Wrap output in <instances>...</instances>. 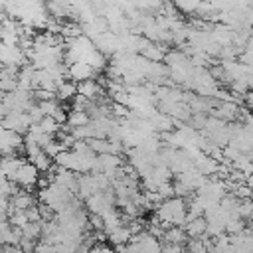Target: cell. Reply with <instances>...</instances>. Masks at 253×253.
I'll return each mask as SVG.
<instances>
[{
    "instance_id": "cell-1",
    "label": "cell",
    "mask_w": 253,
    "mask_h": 253,
    "mask_svg": "<svg viewBox=\"0 0 253 253\" xmlns=\"http://www.w3.org/2000/svg\"><path fill=\"white\" fill-rule=\"evenodd\" d=\"M206 229H208V223H206L204 219H192V221L188 223V227H186V231H188V235H190L192 239H198L200 235H204Z\"/></svg>"
},
{
    "instance_id": "cell-6",
    "label": "cell",
    "mask_w": 253,
    "mask_h": 253,
    "mask_svg": "<svg viewBox=\"0 0 253 253\" xmlns=\"http://www.w3.org/2000/svg\"><path fill=\"white\" fill-rule=\"evenodd\" d=\"M12 223H14L16 227H20V229H22V227L28 223V215H26V213H18V215H14V217H12Z\"/></svg>"
},
{
    "instance_id": "cell-3",
    "label": "cell",
    "mask_w": 253,
    "mask_h": 253,
    "mask_svg": "<svg viewBox=\"0 0 253 253\" xmlns=\"http://www.w3.org/2000/svg\"><path fill=\"white\" fill-rule=\"evenodd\" d=\"M164 239H166L168 243H184L186 233H184V229H180V227H170V229L164 233Z\"/></svg>"
},
{
    "instance_id": "cell-5",
    "label": "cell",
    "mask_w": 253,
    "mask_h": 253,
    "mask_svg": "<svg viewBox=\"0 0 253 253\" xmlns=\"http://www.w3.org/2000/svg\"><path fill=\"white\" fill-rule=\"evenodd\" d=\"M162 253H188L182 243H168L166 247H162Z\"/></svg>"
},
{
    "instance_id": "cell-7",
    "label": "cell",
    "mask_w": 253,
    "mask_h": 253,
    "mask_svg": "<svg viewBox=\"0 0 253 253\" xmlns=\"http://www.w3.org/2000/svg\"><path fill=\"white\" fill-rule=\"evenodd\" d=\"M20 174H22V176H20V180H24V182L34 180V170H32V168H24Z\"/></svg>"
},
{
    "instance_id": "cell-4",
    "label": "cell",
    "mask_w": 253,
    "mask_h": 253,
    "mask_svg": "<svg viewBox=\"0 0 253 253\" xmlns=\"http://www.w3.org/2000/svg\"><path fill=\"white\" fill-rule=\"evenodd\" d=\"M34 253H55V245L45 243V241H40V243H36Z\"/></svg>"
},
{
    "instance_id": "cell-2",
    "label": "cell",
    "mask_w": 253,
    "mask_h": 253,
    "mask_svg": "<svg viewBox=\"0 0 253 253\" xmlns=\"http://www.w3.org/2000/svg\"><path fill=\"white\" fill-rule=\"evenodd\" d=\"M42 235V227H40V223L38 221H32V223H26L24 227H22V237H26V239H38Z\"/></svg>"
}]
</instances>
